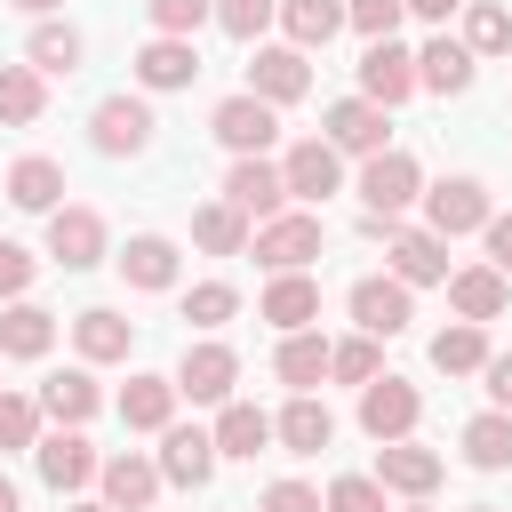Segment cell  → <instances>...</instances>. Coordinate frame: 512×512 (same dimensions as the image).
I'll return each mask as SVG.
<instances>
[{
  "instance_id": "cell-1",
  "label": "cell",
  "mask_w": 512,
  "mask_h": 512,
  "mask_svg": "<svg viewBox=\"0 0 512 512\" xmlns=\"http://www.w3.org/2000/svg\"><path fill=\"white\" fill-rule=\"evenodd\" d=\"M248 248L264 272H312V256L328 248V224H320V208H280L248 232Z\"/></svg>"
},
{
  "instance_id": "cell-2",
  "label": "cell",
  "mask_w": 512,
  "mask_h": 512,
  "mask_svg": "<svg viewBox=\"0 0 512 512\" xmlns=\"http://www.w3.org/2000/svg\"><path fill=\"white\" fill-rule=\"evenodd\" d=\"M344 304H352V328H360V336H376V344H384V336H400V328L416 320V288H408V280H392V272H360V280L344 288Z\"/></svg>"
},
{
  "instance_id": "cell-3",
  "label": "cell",
  "mask_w": 512,
  "mask_h": 512,
  "mask_svg": "<svg viewBox=\"0 0 512 512\" xmlns=\"http://www.w3.org/2000/svg\"><path fill=\"white\" fill-rule=\"evenodd\" d=\"M232 384H240V352H232L224 336L184 344V360H176V400H192V408H224Z\"/></svg>"
},
{
  "instance_id": "cell-4",
  "label": "cell",
  "mask_w": 512,
  "mask_h": 512,
  "mask_svg": "<svg viewBox=\"0 0 512 512\" xmlns=\"http://www.w3.org/2000/svg\"><path fill=\"white\" fill-rule=\"evenodd\" d=\"M280 184H288V208H320L328 192H344V152L328 136H304V144H288Z\"/></svg>"
},
{
  "instance_id": "cell-5",
  "label": "cell",
  "mask_w": 512,
  "mask_h": 512,
  "mask_svg": "<svg viewBox=\"0 0 512 512\" xmlns=\"http://www.w3.org/2000/svg\"><path fill=\"white\" fill-rule=\"evenodd\" d=\"M408 200H424V168H416V152H368L360 160V208L368 216H400Z\"/></svg>"
},
{
  "instance_id": "cell-6",
  "label": "cell",
  "mask_w": 512,
  "mask_h": 512,
  "mask_svg": "<svg viewBox=\"0 0 512 512\" xmlns=\"http://www.w3.org/2000/svg\"><path fill=\"white\" fill-rule=\"evenodd\" d=\"M488 216H496V200H488L480 176H440V184L424 192V232H440V240H464V232H480Z\"/></svg>"
},
{
  "instance_id": "cell-7",
  "label": "cell",
  "mask_w": 512,
  "mask_h": 512,
  "mask_svg": "<svg viewBox=\"0 0 512 512\" xmlns=\"http://www.w3.org/2000/svg\"><path fill=\"white\" fill-rule=\"evenodd\" d=\"M416 416H424V392H416L408 376H384V368H376V376L360 384V432H368V440H408Z\"/></svg>"
},
{
  "instance_id": "cell-8",
  "label": "cell",
  "mask_w": 512,
  "mask_h": 512,
  "mask_svg": "<svg viewBox=\"0 0 512 512\" xmlns=\"http://www.w3.org/2000/svg\"><path fill=\"white\" fill-rule=\"evenodd\" d=\"M152 128H160V120H152L144 96H104V104L88 112V144H96L104 160H136V152L152 144Z\"/></svg>"
},
{
  "instance_id": "cell-9",
  "label": "cell",
  "mask_w": 512,
  "mask_h": 512,
  "mask_svg": "<svg viewBox=\"0 0 512 512\" xmlns=\"http://www.w3.org/2000/svg\"><path fill=\"white\" fill-rule=\"evenodd\" d=\"M208 136H216L232 160H248V152H272V136H280V112H272L264 96H248V88H240V96H224V104L208 112Z\"/></svg>"
},
{
  "instance_id": "cell-10",
  "label": "cell",
  "mask_w": 512,
  "mask_h": 512,
  "mask_svg": "<svg viewBox=\"0 0 512 512\" xmlns=\"http://www.w3.org/2000/svg\"><path fill=\"white\" fill-rule=\"evenodd\" d=\"M320 136H328L344 160H368V152H384V144H392V112H384V104H368V96H336V104L320 112Z\"/></svg>"
},
{
  "instance_id": "cell-11",
  "label": "cell",
  "mask_w": 512,
  "mask_h": 512,
  "mask_svg": "<svg viewBox=\"0 0 512 512\" xmlns=\"http://www.w3.org/2000/svg\"><path fill=\"white\" fill-rule=\"evenodd\" d=\"M32 464H40V480H48L56 496H80V488L96 480V464H104V456L88 448V432H80V424H56V432H40V440H32Z\"/></svg>"
},
{
  "instance_id": "cell-12",
  "label": "cell",
  "mask_w": 512,
  "mask_h": 512,
  "mask_svg": "<svg viewBox=\"0 0 512 512\" xmlns=\"http://www.w3.org/2000/svg\"><path fill=\"white\" fill-rule=\"evenodd\" d=\"M384 272L408 280V288H440L448 280V240L424 232V224H392L384 232Z\"/></svg>"
},
{
  "instance_id": "cell-13",
  "label": "cell",
  "mask_w": 512,
  "mask_h": 512,
  "mask_svg": "<svg viewBox=\"0 0 512 512\" xmlns=\"http://www.w3.org/2000/svg\"><path fill=\"white\" fill-rule=\"evenodd\" d=\"M440 472H448V456L424 448L416 432H408V440H376V480H384V496H432Z\"/></svg>"
},
{
  "instance_id": "cell-14",
  "label": "cell",
  "mask_w": 512,
  "mask_h": 512,
  "mask_svg": "<svg viewBox=\"0 0 512 512\" xmlns=\"http://www.w3.org/2000/svg\"><path fill=\"white\" fill-rule=\"evenodd\" d=\"M192 80H200V48L184 32H152L136 48V88L144 96H168V88H192Z\"/></svg>"
},
{
  "instance_id": "cell-15",
  "label": "cell",
  "mask_w": 512,
  "mask_h": 512,
  "mask_svg": "<svg viewBox=\"0 0 512 512\" xmlns=\"http://www.w3.org/2000/svg\"><path fill=\"white\" fill-rule=\"evenodd\" d=\"M48 264H64V272H88V264H104V216L96 208H48Z\"/></svg>"
},
{
  "instance_id": "cell-16",
  "label": "cell",
  "mask_w": 512,
  "mask_h": 512,
  "mask_svg": "<svg viewBox=\"0 0 512 512\" xmlns=\"http://www.w3.org/2000/svg\"><path fill=\"white\" fill-rule=\"evenodd\" d=\"M152 464H160V480H168V488H208L224 456H216V440H208L200 424H168V432H160V456H152Z\"/></svg>"
},
{
  "instance_id": "cell-17",
  "label": "cell",
  "mask_w": 512,
  "mask_h": 512,
  "mask_svg": "<svg viewBox=\"0 0 512 512\" xmlns=\"http://www.w3.org/2000/svg\"><path fill=\"white\" fill-rule=\"evenodd\" d=\"M96 488H104L112 512H152V496H160L168 480H160V464H152L144 448H120V456L96 464Z\"/></svg>"
},
{
  "instance_id": "cell-18",
  "label": "cell",
  "mask_w": 512,
  "mask_h": 512,
  "mask_svg": "<svg viewBox=\"0 0 512 512\" xmlns=\"http://www.w3.org/2000/svg\"><path fill=\"white\" fill-rule=\"evenodd\" d=\"M224 200L248 216V224H264V216H280L288 208V184H280V160H264V152H248V160H232V176H224Z\"/></svg>"
},
{
  "instance_id": "cell-19",
  "label": "cell",
  "mask_w": 512,
  "mask_h": 512,
  "mask_svg": "<svg viewBox=\"0 0 512 512\" xmlns=\"http://www.w3.org/2000/svg\"><path fill=\"white\" fill-rule=\"evenodd\" d=\"M304 88H312V64H304V48H288V40H280V48H264V40H256V64H248V96H264V104L280 112V104H296Z\"/></svg>"
},
{
  "instance_id": "cell-20",
  "label": "cell",
  "mask_w": 512,
  "mask_h": 512,
  "mask_svg": "<svg viewBox=\"0 0 512 512\" xmlns=\"http://www.w3.org/2000/svg\"><path fill=\"white\" fill-rule=\"evenodd\" d=\"M360 96L368 104H408L416 96V56L400 48V40H368V56H360Z\"/></svg>"
},
{
  "instance_id": "cell-21",
  "label": "cell",
  "mask_w": 512,
  "mask_h": 512,
  "mask_svg": "<svg viewBox=\"0 0 512 512\" xmlns=\"http://www.w3.org/2000/svg\"><path fill=\"white\" fill-rule=\"evenodd\" d=\"M272 440H280L288 456H320V448L336 440V416H328V400H320V392H288V408L272 416Z\"/></svg>"
},
{
  "instance_id": "cell-22",
  "label": "cell",
  "mask_w": 512,
  "mask_h": 512,
  "mask_svg": "<svg viewBox=\"0 0 512 512\" xmlns=\"http://www.w3.org/2000/svg\"><path fill=\"white\" fill-rule=\"evenodd\" d=\"M472 72H480V56H472L464 40H448V32H432V40L416 48V88H432V96H464Z\"/></svg>"
},
{
  "instance_id": "cell-23",
  "label": "cell",
  "mask_w": 512,
  "mask_h": 512,
  "mask_svg": "<svg viewBox=\"0 0 512 512\" xmlns=\"http://www.w3.org/2000/svg\"><path fill=\"white\" fill-rule=\"evenodd\" d=\"M112 264H120V280H128L136 296H160V288H176V240H168V232H136V240H128Z\"/></svg>"
},
{
  "instance_id": "cell-24",
  "label": "cell",
  "mask_w": 512,
  "mask_h": 512,
  "mask_svg": "<svg viewBox=\"0 0 512 512\" xmlns=\"http://www.w3.org/2000/svg\"><path fill=\"white\" fill-rule=\"evenodd\" d=\"M440 288H448V304H456V320H480V328H488V320H496V312L512 304V280H504L496 264H464V272H448Z\"/></svg>"
},
{
  "instance_id": "cell-25",
  "label": "cell",
  "mask_w": 512,
  "mask_h": 512,
  "mask_svg": "<svg viewBox=\"0 0 512 512\" xmlns=\"http://www.w3.org/2000/svg\"><path fill=\"white\" fill-rule=\"evenodd\" d=\"M256 320H272L280 336L288 328H312L320 320V280L312 272H272V288L256 296Z\"/></svg>"
},
{
  "instance_id": "cell-26",
  "label": "cell",
  "mask_w": 512,
  "mask_h": 512,
  "mask_svg": "<svg viewBox=\"0 0 512 512\" xmlns=\"http://www.w3.org/2000/svg\"><path fill=\"white\" fill-rule=\"evenodd\" d=\"M72 344H80V360H88V368H104V360H128V344H136V320H120L112 304H88V312H72Z\"/></svg>"
},
{
  "instance_id": "cell-27",
  "label": "cell",
  "mask_w": 512,
  "mask_h": 512,
  "mask_svg": "<svg viewBox=\"0 0 512 512\" xmlns=\"http://www.w3.org/2000/svg\"><path fill=\"white\" fill-rule=\"evenodd\" d=\"M48 344H56V312L48 304H32V296L0 304V360H40Z\"/></svg>"
},
{
  "instance_id": "cell-28",
  "label": "cell",
  "mask_w": 512,
  "mask_h": 512,
  "mask_svg": "<svg viewBox=\"0 0 512 512\" xmlns=\"http://www.w3.org/2000/svg\"><path fill=\"white\" fill-rule=\"evenodd\" d=\"M120 424L128 432H168L176 424V376H128L120 384Z\"/></svg>"
},
{
  "instance_id": "cell-29",
  "label": "cell",
  "mask_w": 512,
  "mask_h": 512,
  "mask_svg": "<svg viewBox=\"0 0 512 512\" xmlns=\"http://www.w3.org/2000/svg\"><path fill=\"white\" fill-rule=\"evenodd\" d=\"M208 440H216V456H264L272 448V416L256 400H224L216 424H208Z\"/></svg>"
},
{
  "instance_id": "cell-30",
  "label": "cell",
  "mask_w": 512,
  "mask_h": 512,
  "mask_svg": "<svg viewBox=\"0 0 512 512\" xmlns=\"http://www.w3.org/2000/svg\"><path fill=\"white\" fill-rule=\"evenodd\" d=\"M80 56H88V40H80L72 24H48V16H40V24H32V40H24V64H32L40 80H72V72H80Z\"/></svg>"
},
{
  "instance_id": "cell-31",
  "label": "cell",
  "mask_w": 512,
  "mask_h": 512,
  "mask_svg": "<svg viewBox=\"0 0 512 512\" xmlns=\"http://www.w3.org/2000/svg\"><path fill=\"white\" fill-rule=\"evenodd\" d=\"M8 200H16L24 216H48V208H64V168H56L48 152H24V160L8 168Z\"/></svg>"
},
{
  "instance_id": "cell-32",
  "label": "cell",
  "mask_w": 512,
  "mask_h": 512,
  "mask_svg": "<svg viewBox=\"0 0 512 512\" xmlns=\"http://www.w3.org/2000/svg\"><path fill=\"white\" fill-rule=\"evenodd\" d=\"M280 32H288V48H328L336 32H344V0H280V16H272Z\"/></svg>"
},
{
  "instance_id": "cell-33",
  "label": "cell",
  "mask_w": 512,
  "mask_h": 512,
  "mask_svg": "<svg viewBox=\"0 0 512 512\" xmlns=\"http://www.w3.org/2000/svg\"><path fill=\"white\" fill-rule=\"evenodd\" d=\"M272 368H280L288 392H312V384L328 376V336H320V328H288L280 352H272Z\"/></svg>"
},
{
  "instance_id": "cell-34",
  "label": "cell",
  "mask_w": 512,
  "mask_h": 512,
  "mask_svg": "<svg viewBox=\"0 0 512 512\" xmlns=\"http://www.w3.org/2000/svg\"><path fill=\"white\" fill-rule=\"evenodd\" d=\"M96 408H104V392H96L88 368H64V376L40 384V416H48V424H88Z\"/></svg>"
},
{
  "instance_id": "cell-35",
  "label": "cell",
  "mask_w": 512,
  "mask_h": 512,
  "mask_svg": "<svg viewBox=\"0 0 512 512\" xmlns=\"http://www.w3.org/2000/svg\"><path fill=\"white\" fill-rule=\"evenodd\" d=\"M464 464L472 472H512V408H488L464 424Z\"/></svg>"
},
{
  "instance_id": "cell-36",
  "label": "cell",
  "mask_w": 512,
  "mask_h": 512,
  "mask_svg": "<svg viewBox=\"0 0 512 512\" xmlns=\"http://www.w3.org/2000/svg\"><path fill=\"white\" fill-rule=\"evenodd\" d=\"M456 16H464L456 40H464L472 56H512V8H504V0H464Z\"/></svg>"
},
{
  "instance_id": "cell-37",
  "label": "cell",
  "mask_w": 512,
  "mask_h": 512,
  "mask_svg": "<svg viewBox=\"0 0 512 512\" xmlns=\"http://www.w3.org/2000/svg\"><path fill=\"white\" fill-rule=\"evenodd\" d=\"M248 232H256V224H248L232 200H200V208H192V240H200L208 256H240V248H248Z\"/></svg>"
},
{
  "instance_id": "cell-38",
  "label": "cell",
  "mask_w": 512,
  "mask_h": 512,
  "mask_svg": "<svg viewBox=\"0 0 512 512\" xmlns=\"http://www.w3.org/2000/svg\"><path fill=\"white\" fill-rule=\"evenodd\" d=\"M48 112V80L32 64H0V128H32Z\"/></svg>"
},
{
  "instance_id": "cell-39",
  "label": "cell",
  "mask_w": 512,
  "mask_h": 512,
  "mask_svg": "<svg viewBox=\"0 0 512 512\" xmlns=\"http://www.w3.org/2000/svg\"><path fill=\"white\" fill-rule=\"evenodd\" d=\"M480 360H488V328L480 320H456V328L432 336V368L440 376H480Z\"/></svg>"
},
{
  "instance_id": "cell-40",
  "label": "cell",
  "mask_w": 512,
  "mask_h": 512,
  "mask_svg": "<svg viewBox=\"0 0 512 512\" xmlns=\"http://www.w3.org/2000/svg\"><path fill=\"white\" fill-rule=\"evenodd\" d=\"M232 312H240V288H232V280H200V288H184V320H192V328H224Z\"/></svg>"
},
{
  "instance_id": "cell-41",
  "label": "cell",
  "mask_w": 512,
  "mask_h": 512,
  "mask_svg": "<svg viewBox=\"0 0 512 512\" xmlns=\"http://www.w3.org/2000/svg\"><path fill=\"white\" fill-rule=\"evenodd\" d=\"M376 368H384V360H376V336H336V344H328V376H336V384H368Z\"/></svg>"
},
{
  "instance_id": "cell-42",
  "label": "cell",
  "mask_w": 512,
  "mask_h": 512,
  "mask_svg": "<svg viewBox=\"0 0 512 512\" xmlns=\"http://www.w3.org/2000/svg\"><path fill=\"white\" fill-rule=\"evenodd\" d=\"M320 512H384V480L376 472H344V480H328Z\"/></svg>"
},
{
  "instance_id": "cell-43",
  "label": "cell",
  "mask_w": 512,
  "mask_h": 512,
  "mask_svg": "<svg viewBox=\"0 0 512 512\" xmlns=\"http://www.w3.org/2000/svg\"><path fill=\"white\" fill-rule=\"evenodd\" d=\"M272 16H280V0H216V24H224L232 40H264Z\"/></svg>"
},
{
  "instance_id": "cell-44",
  "label": "cell",
  "mask_w": 512,
  "mask_h": 512,
  "mask_svg": "<svg viewBox=\"0 0 512 512\" xmlns=\"http://www.w3.org/2000/svg\"><path fill=\"white\" fill-rule=\"evenodd\" d=\"M32 440H40V400L0 392V448H32Z\"/></svg>"
},
{
  "instance_id": "cell-45",
  "label": "cell",
  "mask_w": 512,
  "mask_h": 512,
  "mask_svg": "<svg viewBox=\"0 0 512 512\" xmlns=\"http://www.w3.org/2000/svg\"><path fill=\"white\" fill-rule=\"evenodd\" d=\"M400 16H408L400 0H344V24H352L360 40H392V32H400Z\"/></svg>"
},
{
  "instance_id": "cell-46",
  "label": "cell",
  "mask_w": 512,
  "mask_h": 512,
  "mask_svg": "<svg viewBox=\"0 0 512 512\" xmlns=\"http://www.w3.org/2000/svg\"><path fill=\"white\" fill-rule=\"evenodd\" d=\"M144 16H152V32H200L208 16H216V0H144Z\"/></svg>"
},
{
  "instance_id": "cell-47",
  "label": "cell",
  "mask_w": 512,
  "mask_h": 512,
  "mask_svg": "<svg viewBox=\"0 0 512 512\" xmlns=\"http://www.w3.org/2000/svg\"><path fill=\"white\" fill-rule=\"evenodd\" d=\"M32 272H40V256L16 248V240H0V304H16V296L32 288Z\"/></svg>"
},
{
  "instance_id": "cell-48",
  "label": "cell",
  "mask_w": 512,
  "mask_h": 512,
  "mask_svg": "<svg viewBox=\"0 0 512 512\" xmlns=\"http://www.w3.org/2000/svg\"><path fill=\"white\" fill-rule=\"evenodd\" d=\"M256 512H320V488H304V480H272V488L256 496Z\"/></svg>"
},
{
  "instance_id": "cell-49",
  "label": "cell",
  "mask_w": 512,
  "mask_h": 512,
  "mask_svg": "<svg viewBox=\"0 0 512 512\" xmlns=\"http://www.w3.org/2000/svg\"><path fill=\"white\" fill-rule=\"evenodd\" d=\"M480 384H488L496 408H512V352H488V360H480Z\"/></svg>"
},
{
  "instance_id": "cell-50",
  "label": "cell",
  "mask_w": 512,
  "mask_h": 512,
  "mask_svg": "<svg viewBox=\"0 0 512 512\" xmlns=\"http://www.w3.org/2000/svg\"><path fill=\"white\" fill-rule=\"evenodd\" d=\"M480 240H488V264L512 280V216H488V224H480Z\"/></svg>"
},
{
  "instance_id": "cell-51",
  "label": "cell",
  "mask_w": 512,
  "mask_h": 512,
  "mask_svg": "<svg viewBox=\"0 0 512 512\" xmlns=\"http://www.w3.org/2000/svg\"><path fill=\"white\" fill-rule=\"evenodd\" d=\"M400 8H408L416 24H432V32H448V16H456L464 0H400Z\"/></svg>"
},
{
  "instance_id": "cell-52",
  "label": "cell",
  "mask_w": 512,
  "mask_h": 512,
  "mask_svg": "<svg viewBox=\"0 0 512 512\" xmlns=\"http://www.w3.org/2000/svg\"><path fill=\"white\" fill-rule=\"evenodd\" d=\"M0 512H24V496H16V480L0 472Z\"/></svg>"
},
{
  "instance_id": "cell-53",
  "label": "cell",
  "mask_w": 512,
  "mask_h": 512,
  "mask_svg": "<svg viewBox=\"0 0 512 512\" xmlns=\"http://www.w3.org/2000/svg\"><path fill=\"white\" fill-rule=\"evenodd\" d=\"M8 8H24V16H48V8H64V0H8Z\"/></svg>"
},
{
  "instance_id": "cell-54",
  "label": "cell",
  "mask_w": 512,
  "mask_h": 512,
  "mask_svg": "<svg viewBox=\"0 0 512 512\" xmlns=\"http://www.w3.org/2000/svg\"><path fill=\"white\" fill-rule=\"evenodd\" d=\"M72 512H112V504H104V496H96V504H72Z\"/></svg>"
},
{
  "instance_id": "cell-55",
  "label": "cell",
  "mask_w": 512,
  "mask_h": 512,
  "mask_svg": "<svg viewBox=\"0 0 512 512\" xmlns=\"http://www.w3.org/2000/svg\"><path fill=\"white\" fill-rule=\"evenodd\" d=\"M408 512H432V504H424V496H408Z\"/></svg>"
},
{
  "instance_id": "cell-56",
  "label": "cell",
  "mask_w": 512,
  "mask_h": 512,
  "mask_svg": "<svg viewBox=\"0 0 512 512\" xmlns=\"http://www.w3.org/2000/svg\"><path fill=\"white\" fill-rule=\"evenodd\" d=\"M464 512H496V504H464Z\"/></svg>"
}]
</instances>
